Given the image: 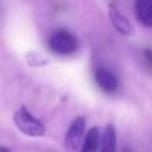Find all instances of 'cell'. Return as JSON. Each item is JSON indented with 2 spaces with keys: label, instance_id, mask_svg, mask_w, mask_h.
Wrapping results in <instances>:
<instances>
[{
  "label": "cell",
  "instance_id": "1",
  "mask_svg": "<svg viewBox=\"0 0 152 152\" xmlns=\"http://www.w3.org/2000/svg\"><path fill=\"white\" fill-rule=\"evenodd\" d=\"M13 123L20 132L31 137L44 136L45 127L37 118H35L26 107H20L13 113Z\"/></svg>",
  "mask_w": 152,
  "mask_h": 152
},
{
  "label": "cell",
  "instance_id": "2",
  "mask_svg": "<svg viewBox=\"0 0 152 152\" xmlns=\"http://www.w3.org/2000/svg\"><path fill=\"white\" fill-rule=\"evenodd\" d=\"M51 51L58 55H72L77 50V40L71 32L66 29H58L50 36L48 40Z\"/></svg>",
  "mask_w": 152,
  "mask_h": 152
},
{
  "label": "cell",
  "instance_id": "3",
  "mask_svg": "<svg viewBox=\"0 0 152 152\" xmlns=\"http://www.w3.org/2000/svg\"><path fill=\"white\" fill-rule=\"evenodd\" d=\"M84 134H86V119L79 116L71 123L66 134V139H64L66 147L69 150H77L84 139Z\"/></svg>",
  "mask_w": 152,
  "mask_h": 152
},
{
  "label": "cell",
  "instance_id": "4",
  "mask_svg": "<svg viewBox=\"0 0 152 152\" xmlns=\"http://www.w3.org/2000/svg\"><path fill=\"white\" fill-rule=\"evenodd\" d=\"M108 13H110L111 23L118 32H120L124 36H132L135 34L134 26L129 23V20L124 16V13L119 10V7L115 3H111L108 5Z\"/></svg>",
  "mask_w": 152,
  "mask_h": 152
},
{
  "label": "cell",
  "instance_id": "5",
  "mask_svg": "<svg viewBox=\"0 0 152 152\" xmlns=\"http://www.w3.org/2000/svg\"><path fill=\"white\" fill-rule=\"evenodd\" d=\"M95 80H96V84L103 89L104 92H115L119 87V81L118 77L112 74L111 71L105 68H99L95 72Z\"/></svg>",
  "mask_w": 152,
  "mask_h": 152
},
{
  "label": "cell",
  "instance_id": "6",
  "mask_svg": "<svg viewBox=\"0 0 152 152\" xmlns=\"http://www.w3.org/2000/svg\"><path fill=\"white\" fill-rule=\"evenodd\" d=\"M116 129L113 124H107L103 131V135L100 136L99 145L100 148H97L99 152H116Z\"/></svg>",
  "mask_w": 152,
  "mask_h": 152
},
{
  "label": "cell",
  "instance_id": "7",
  "mask_svg": "<svg viewBox=\"0 0 152 152\" xmlns=\"http://www.w3.org/2000/svg\"><path fill=\"white\" fill-rule=\"evenodd\" d=\"M136 18L143 26L152 27V0H136L135 1Z\"/></svg>",
  "mask_w": 152,
  "mask_h": 152
},
{
  "label": "cell",
  "instance_id": "8",
  "mask_svg": "<svg viewBox=\"0 0 152 152\" xmlns=\"http://www.w3.org/2000/svg\"><path fill=\"white\" fill-rule=\"evenodd\" d=\"M100 142V129L99 127H92L86 134L83 142H81L80 152H97Z\"/></svg>",
  "mask_w": 152,
  "mask_h": 152
},
{
  "label": "cell",
  "instance_id": "9",
  "mask_svg": "<svg viewBox=\"0 0 152 152\" xmlns=\"http://www.w3.org/2000/svg\"><path fill=\"white\" fill-rule=\"evenodd\" d=\"M0 152H11L7 147H0Z\"/></svg>",
  "mask_w": 152,
  "mask_h": 152
},
{
  "label": "cell",
  "instance_id": "10",
  "mask_svg": "<svg viewBox=\"0 0 152 152\" xmlns=\"http://www.w3.org/2000/svg\"><path fill=\"white\" fill-rule=\"evenodd\" d=\"M123 152H129V150H128V148H124Z\"/></svg>",
  "mask_w": 152,
  "mask_h": 152
}]
</instances>
